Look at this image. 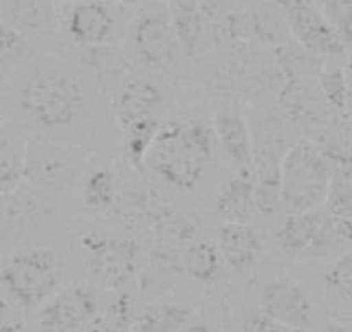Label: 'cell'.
Masks as SVG:
<instances>
[{
	"mask_svg": "<svg viewBox=\"0 0 352 332\" xmlns=\"http://www.w3.org/2000/svg\"><path fill=\"white\" fill-rule=\"evenodd\" d=\"M276 99L280 111L292 123L299 137L306 141H311L324 121L335 113L321 96L318 78L285 80Z\"/></svg>",
	"mask_w": 352,
	"mask_h": 332,
	"instance_id": "14",
	"label": "cell"
},
{
	"mask_svg": "<svg viewBox=\"0 0 352 332\" xmlns=\"http://www.w3.org/2000/svg\"><path fill=\"white\" fill-rule=\"evenodd\" d=\"M128 43L138 64L151 71L175 70L185 59L168 4L152 2L131 18Z\"/></svg>",
	"mask_w": 352,
	"mask_h": 332,
	"instance_id": "9",
	"label": "cell"
},
{
	"mask_svg": "<svg viewBox=\"0 0 352 332\" xmlns=\"http://www.w3.org/2000/svg\"><path fill=\"white\" fill-rule=\"evenodd\" d=\"M324 215H327L324 208L302 213H287L285 220L275 234V242L280 251L289 258L300 260V256L309 247Z\"/></svg>",
	"mask_w": 352,
	"mask_h": 332,
	"instance_id": "28",
	"label": "cell"
},
{
	"mask_svg": "<svg viewBox=\"0 0 352 332\" xmlns=\"http://www.w3.org/2000/svg\"><path fill=\"white\" fill-rule=\"evenodd\" d=\"M309 142H313L333 166L349 165L352 163L351 118L347 114L333 113Z\"/></svg>",
	"mask_w": 352,
	"mask_h": 332,
	"instance_id": "31",
	"label": "cell"
},
{
	"mask_svg": "<svg viewBox=\"0 0 352 332\" xmlns=\"http://www.w3.org/2000/svg\"><path fill=\"white\" fill-rule=\"evenodd\" d=\"M206 85L228 103H263L278 96L285 83L275 56L254 42H236L204 54Z\"/></svg>",
	"mask_w": 352,
	"mask_h": 332,
	"instance_id": "3",
	"label": "cell"
},
{
	"mask_svg": "<svg viewBox=\"0 0 352 332\" xmlns=\"http://www.w3.org/2000/svg\"><path fill=\"white\" fill-rule=\"evenodd\" d=\"M223 269H225V262H223L216 240L197 239L182 249L184 277L194 282L212 286L221 279Z\"/></svg>",
	"mask_w": 352,
	"mask_h": 332,
	"instance_id": "29",
	"label": "cell"
},
{
	"mask_svg": "<svg viewBox=\"0 0 352 332\" xmlns=\"http://www.w3.org/2000/svg\"><path fill=\"white\" fill-rule=\"evenodd\" d=\"M323 284L331 300L352 307V249L328 265Z\"/></svg>",
	"mask_w": 352,
	"mask_h": 332,
	"instance_id": "36",
	"label": "cell"
},
{
	"mask_svg": "<svg viewBox=\"0 0 352 332\" xmlns=\"http://www.w3.org/2000/svg\"><path fill=\"white\" fill-rule=\"evenodd\" d=\"M40 54V47L0 21V85Z\"/></svg>",
	"mask_w": 352,
	"mask_h": 332,
	"instance_id": "33",
	"label": "cell"
},
{
	"mask_svg": "<svg viewBox=\"0 0 352 332\" xmlns=\"http://www.w3.org/2000/svg\"><path fill=\"white\" fill-rule=\"evenodd\" d=\"M321 332H352V324H347V322L331 320V322H327V324L323 325V331Z\"/></svg>",
	"mask_w": 352,
	"mask_h": 332,
	"instance_id": "42",
	"label": "cell"
},
{
	"mask_svg": "<svg viewBox=\"0 0 352 332\" xmlns=\"http://www.w3.org/2000/svg\"><path fill=\"white\" fill-rule=\"evenodd\" d=\"M52 2H54V4H66V2H69V0H52Z\"/></svg>",
	"mask_w": 352,
	"mask_h": 332,
	"instance_id": "45",
	"label": "cell"
},
{
	"mask_svg": "<svg viewBox=\"0 0 352 332\" xmlns=\"http://www.w3.org/2000/svg\"><path fill=\"white\" fill-rule=\"evenodd\" d=\"M345 74H347V83H349V104H347V116L352 114V54L345 64Z\"/></svg>",
	"mask_w": 352,
	"mask_h": 332,
	"instance_id": "43",
	"label": "cell"
},
{
	"mask_svg": "<svg viewBox=\"0 0 352 332\" xmlns=\"http://www.w3.org/2000/svg\"><path fill=\"white\" fill-rule=\"evenodd\" d=\"M169 6L173 28L185 59H197L209 52L208 19L199 0H173Z\"/></svg>",
	"mask_w": 352,
	"mask_h": 332,
	"instance_id": "23",
	"label": "cell"
},
{
	"mask_svg": "<svg viewBox=\"0 0 352 332\" xmlns=\"http://www.w3.org/2000/svg\"><path fill=\"white\" fill-rule=\"evenodd\" d=\"M184 279L180 247L154 244L138 273V298L145 303L161 300Z\"/></svg>",
	"mask_w": 352,
	"mask_h": 332,
	"instance_id": "19",
	"label": "cell"
},
{
	"mask_svg": "<svg viewBox=\"0 0 352 332\" xmlns=\"http://www.w3.org/2000/svg\"><path fill=\"white\" fill-rule=\"evenodd\" d=\"M138 311V298L120 291L109 300H104L100 310L83 332H130Z\"/></svg>",
	"mask_w": 352,
	"mask_h": 332,
	"instance_id": "32",
	"label": "cell"
},
{
	"mask_svg": "<svg viewBox=\"0 0 352 332\" xmlns=\"http://www.w3.org/2000/svg\"><path fill=\"white\" fill-rule=\"evenodd\" d=\"M333 165L320 149L306 138H299L282 163L283 211L302 213L324 208Z\"/></svg>",
	"mask_w": 352,
	"mask_h": 332,
	"instance_id": "8",
	"label": "cell"
},
{
	"mask_svg": "<svg viewBox=\"0 0 352 332\" xmlns=\"http://www.w3.org/2000/svg\"><path fill=\"white\" fill-rule=\"evenodd\" d=\"M60 225L59 198L23 182L0 196V255L45 246Z\"/></svg>",
	"mask_w": 352,
	"mask_h": 332,
	"instance_id": "5",
	"label": "cell"
},
{
	"mask_svg": "<svg viewBox=\"0 0 352 332\" xmlns=\"http://www.w3.org/2000/svg\"><path fill=\"white\" fill-rule=\"evenodd\" d=\"M92 156V145L28 138L25 184L59 198L80 184Z\"/></svg>",
	"mask_w": 352,
	"mask_h": 332,
	"instance_id": "7",
	"label": "cell"
},
{
	"mask_svg": "<svg viewBox=\"0 0 352 332\" xmlns=\"http://www.w3.org/2000/svg\"><path fill=\"white\" fill-rule=\"evenodd\" d=\"M352 249V220L328 213L300 262H333Z\"/></svg>",
	"mask_w": 352,
	"mask_h": 332,
	"instance_id": "26",
	"label": "cell"
},
{
	"mask_svg": "<svg viewBox=\"0 0 352 332\" xmlns=\"http://www.w3.org/2000/svg\"><path fill=\"white\" fill-rule=\"evenodd\" d=\"M64 273V258L54 246L0 255V296L32 313L59 291Z\"/></svg>",
	"mask_w": 352,
	"mask_h": 332,
	"instance_id": "4",
	"label": "cell"
},
{
	"mask_svg": "<svg viewBox=\"0 0 352 332\" xmlns=\"http://www.w3.org/2000/svg\"><path fill=\"white\" fill-rule=\"evenodd\" d=\"M80 201L96 213H111L123 194V177L111 165H97L85 172L78 184Z\"/></svg>",
	"mask_w": 352,
	"mask_h": 332,
	"instance_id": "25",
	"label": "cell"
},
{
	"mask_svg": "<svg viewBox=\"0 0 352 332\" xmlns=\"http://www.w3.org/2000/svg\"><path fill=\"white\" fill-rule=\"evenodd\" d=\"M0 121H2V103H0Z\"/></svg>",
	"mask_w": 352,
	"mask_h": 332,
	"instance_id": "46",
	"label": "cell"
},
{
	"mask_svg": "<svg viewBox=\"0 0 352 332\" xmlns=\"http://www.w3.org/2000/svg\"><path fill=\"white\" fill-rule=\"evenodd\" d=\"M102 303L104 298L97 286L71 284L38 308L36 329L38 332H83Z\"/></svg>",
	"mask_w": 352,
	"mask_h": 332,
	"instance_id": "12",
	"label": "cell"
},
{
	"mask_svg": "<svg viewBox=\"0 0 352 332\" xmlns=\"http://www.w3.org/2000/svg\"><path fill=\"white\" fill-rule=\"evenodd\" d=\"M81 253L88 273L102 289L124 291L140 269V246L135 239L107 232L81 234Z\"/></svg>",
	"mask_w": 352,
	"mask_h": 332,
	"instance_id": "10",
	"label": "cell"
},
{
	"mask_svg": "<svg viewBox=\"0 0 352 332\" xmlns=\"http://www.w3.org/2000/svg\"><path fill=\"white\" fill-rule=\"evenodd\" d=\"M257 310L273 322L300 332H309L316 324V307L309 291L287 273L272 277L264 284Z\"/></svg>",
	"mask_w": 352,
	"mask_h": 332,
	"instance_id": "13",
	"label": "cell"
},
{
	"mask_svg": "<svg viewBox=\"0 0 352 332\" xmlns=\"http://www.w3.org/2000/svg\"><path fill=\"white\" fill-rule=\"evenodd\" d=\"M214 134L218 149L226 161L240 170H252V134L250 123L236 103L223 101L214 118Z\"/></svg>",
	"mask_w": 352,
	"mask_h": 332,
	"instance_id": "18",
	"label": "cell"
},
{
	"mask_svg": "<svg viewBox=\"0 0 352 332\" xmlns=\"http://www.w3.org/2000/svg\"><path fill=\"white\" fill-rule=\"evenodd\" d=\"M272 52L285 80L318 78V73L324 63V59L311 54L294 39L287 40L285 43L273 49Z\"/></svg>",
	"mask_w": 352,
	"mask_h": 332,
	"instance_id": "34",
	"label": "cell"
},
{
	"mask_svg": "<svg viewBox=\"0 0 352 332\" xmlns=\"http://www.w3.org/2000/svg\"><path fill=\"white\" fill-rule=\"evenodd\" d=\"M123 4H135V2H147V4H152V2H157V0H121Z\"/></svg>",
	"mask_w": 352,
	"mask_h": 332,
	"instance_id": "44",
	"label": "cell"
},
{
	"mask_svg": "<svg viewBox=\"0 0 352 332\" xmlns=\"http://www.w3.org/2000/svg\"><path fill=\"white\" fill-rule=\"evenodd\" d=\"M9 81L8 96L0 94L2 116L21 135L83 144L96 132L92 92L64 57L38 54Z\"/></svg>",
	"mask_w": 352,
	"mask_h": 332,
	"instance_id": "1",
	"label": "cell"
},
{
	"mask_svg": "<svg viewBox=\"0 0 352 332\" xmlns=\"http://www.w3.org/2000/svg\"><path fill=\"white\" fill-rule=\"evenodd\" d=\"M0 21L38 45L57 37V6L52 0H0Z\"/></svg>",
	"mask_w": 352,
	"mask_h": 332,
	"instance_id": "17",
	"label": "cell"
},
{
	"mask_svg": "<svg viewBox=\"0 0 352 332\" xmlns=\"http://www.w3.org/2000/svg\"><path fill=\"white\" fill-rule=\"evenodd\" d=\"M275 2H280V0H275Z\"/></svg>",
	"mask_w": 352,
	"mask_h": 332,
	"instance_id": "47",
	"label": "cell"
},
{
	"mask_svg": "<svg viewBox=\"0 0 352 332\" xmlns=\"http://www.w3.org/2000/svg\"><path fill=\"white\" fill-rule=\"evenodd\" d=\"M26 142L18 130L0 123V196L25 182Z\"/></svg>",
	"mask_w": 352,
	"mask_h": 332,
	"instance_id": "30",
	"label": "cell"
},
{
	"mask_svg": "<svg viewBox=\"0 0 352 332\" xmlns=\"http://www.w3.org/2000/svg\"><path fill=\"white\" fill-rule=\"evenodd\" d=\"M197 310L195 301L164 296L140 308L130 332H182Z\"/></svg>",
	"mask_w": 352,
	"mask_h": 332,
	"instance_id": "24",
	"label": "cell"
},
{
	"mask_svg": "<svg viewBox=\"0 0 352 332\" xmlns=\"http://www.w3.org/2000/svg\"><path fill=\"white\" fill-rule=\"evenodd\" d=\"M0 332H28V313L0 296Z\"/></svg>",
	"mask_w": 352,
	"mask_h": 332,
	"instance_id": "39",
	"label": "cell"
},
{
	"mask_svg": "<svg viewBox=\"0 0 352 332\" xmlns=\"http://www.w3.org/2000/svg\"><path fill=\"white\" fill-rule=\"evenodd\" d=\"M250 42L273 50L292 39L285 14L275 0H256L249 4Z\"/></svg>",
	"mask_w": 352,
	"mask_h": 332,
	"instance_id": "27",
	"label": "cell"
},
{
	"mask_svg": "<svg viewBox=\"0 0 352 332\" xmlns=\"http://www.w3.org/2000/svg\"><path fill=\"white\" fill-rule=\"evenodd\" d=\"M290 35L299 45L321 59H338L347 52V43L323 14L314 0H280Z\"/></svg>",
	"mask_w": 352,
	"mask_h": 332,
	"instance_id": "11",
	"label": "cell"
},
{
	"mask_svg": "<svg viewBox=\"0 0 352 332\" xmlns=\"http://www.w3.org/2000/svg\"><path fill=\"white\" fill-rule=\"evenodd\" d=\"M216 244L225 265L239 276H249L264 251L263 234L250 223H223Z\"/></svg>",
	"mask_w": 352,
	"mask_h": 332,
	"instance_id": "20",
	"label": "cell"
},
{
	"mask_svg": "<svg viewBox=\"0 0 352 332\" xmlns=\"http://www.w3.org/2000/svg\"><path fill=\"white\" fill-rule=\"evenodd\" d=\"M182 332H218V331H216V327L211 324V322L206 320V318H197V315H195V317L185 325Z\"/></svg>",
	"mask_w": 352,
	"mask_h": 332,
	"instance_id": "41",
	"label": "cell"
},
{
	"mask_svg": "<svg viewBox=\"0 0 352 332\" xmlns=\"http://www.w3.org/2000/svg\"><path fill=\"white\" fill-rule=\"evenodd\" d=\"M214 213L223 223H249L257 213L256 182L252 170H240L219 187Z\"/></svg>",
	"mask_w": 352,
	"mask_h": 332,
	"instance_id": "22",
	"label": "cell"
},
{
	"mask_svg": "<svg viewBox=\"0 0 352 332\" xmlns=\"http://www.w3.org/2000/svg\"><path fill=\"white\" fill-rule=\"evenodd\" d=\"M318 8L323 11L338 30L345 43H352V0H314Z\"/></svg>",
	"mask_w": 352,
	"mask_h": 332,
	"instance_id": "38",
	"label": "cell"
},
{
	"mask_svg": "<svg viewBox=\"0 0 352 332\" xmlns=\"http://www.w3.org/2000/svg\"><path fill=\"white\" fill-rule=\"evenodd\" d=\"M240 332H300L296 329H290L287 325L273 322L266 315L261 313L257 308L243 311L240 318Z\"/></svg>",
	"mask_w": 352,
	"mask_h": 332,
	"instance_id": "40",
	"label": "cell"
},
{
	"mask_svg": "<svg viewBox=\"0 0 352 332\" xmlns=\"http://www.w3.org/2000/svg\"><path fill=\"white\" fill-rule=\"evenodd\" d=\"M145 230L151 234L155 244L184 249L188 244L199 239L201 227H199L197 220L188 213L182 211L175 206L154 201L151 211H148Z\"/></svg>",
	"mask_w": 352,
	"mask_h": 332,
	"instance_id": "21",
	"label": "cell"
},
{
	"mask_svg": "<svg viewBox=\"0 0 352 332\" xmlns=\"http://www.w3.org/2000/svg\"><path fill=\"white\" fill-rule=\"evenodd\" d=\"M131 18L121 0H69L57 8V37L73 47L118 45Z\"/></svg>",
	"mask_w": 352,
	"mask_h": 332,
	"instance_id": "6",
	"label": "cell"
},
{
	"mask_svg": "<svg viewBox=\"0 0 352 332\" xmlns=\"http://www.w3.org/2000/svg\"><path fill=\"white\" fill-rule=\"evenodd\" d=\"M164 90L145 76H128L118 85L114 118L121 134L133 127L162 121Z\"/></svg>",
	"mask_w": 352,
	"mask_h": 332,
	"instance_id": "15",
	"label": "cell"
},
{
	"mask_svg": "<svg viewBox=\"0 0 352 332\" xmlns=\"http://www.w3.org/2000/svg\"><path fill=\"white\" fill-rule=\"evenodd\" d=\"M324 209L352 220V163L333 166Z\"/></svg>",
	"mask_w": 352,
	"mask_h": 332,
	"instance_id": "37",
	"label": "cell"
},
{
	"mask_svg": "<svg viewBox=\"0 0 352 332\" xmlns=\"http://www.w3.org/2000/svg\"><path fill=\"white\" fill-rule=\"evenodd\" d=\"M218 138L204 118L180 116L162 121L147 158V174L180 194L194 192L216 161Z\"/></svg>",
	"mask_w": 352,
	"mask_h": 332,
	"instance_id": "2",
	"label": "cell"
},
{
	"mask_svg": "<svg viewBox=\"0 0 352 332\" xmlns=\"http://www.w3.org/2000/svg\"><path fill=\"white\" fill-rule=\"evenodd\" d=\"M60 54L69 64H73L78 71L87 74L96 85L111 87L121 85L128 78L130 71V59L118 45H100V47H73L60 43Z\"/></svg>",
	"mask_w": 352,
	"mask_h": 332,
	"instance_id": "16",
	"label": "cell"
},
{
	"mask_svg": "<svg viewBox=\"0 0 352 332\" xmlns=\"http://www.w3.org/2000/svg\"><path fill=\"white\" fill-rule=\"evenodd\" d=\"M318 87L331 111L338 114H347L349 83L345 68L342 64L335 63V59L324 61L318 73Z\"/></svg>",
	"mask_w": 352,
	"mask_h": 332,
	"instance_id": "35",
	"label": "cell"
}]
</instances>
